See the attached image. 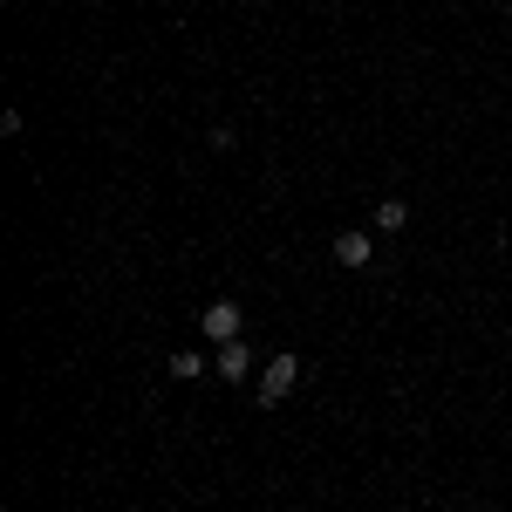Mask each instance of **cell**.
Masks as SVG:
<instances>
[{"instance_id":"1","label":"cell","mask_w":512,"mask_h":512,"mask_svg":"<svg viewBox=\"0 0 512 512\" xmlns=\"http://www.w3.org/2000/svg\"><path fill=\"white\" fill-rule=\"evenodd\" d=\"M301 355L294 349H280V355H267V369H260V403H280V396H294V383H301Z\"/></svg>"},{"instance_id":"2","label":"cell","mask_w":512,"mask_h":512,"mask_svg":"<svg viewBox=\"0 0 512 512\" xmlns=\"http://www.w3.org/2000/svg\"><path fill=\"white\" fill-rule=\"evenodd\" d=\"M205 335H212V342H239V328H246V308H239V301H205Z\"/></svg>"},{"instance_id":"3","label":"cell","mask_w":512,"mask_h":512,"mask_svg":"<svg viewBox=\"0 0 512 512\" xmlns=\"http://www.w3.org/2000/svg\"><path fill=\"white\" fill-rule=\"evenodd\" d=\"M212 376H219V383H246V376H253V349H246V342H219Z\"/></svg>"},{"instance_id":"4","label":"cell","mask_w":512,"mask_h":512,"mask_svg":"<svg viewBox=\"0 0 512 512\" xmlns=\"http://www.w3.org/2000/svg\"><path fill=\"white\" fill-rule=\"evenodd\" d=\"M369 260H376V246H369V233H362V226H349V233L335 239V267H349V274H362Z\"/></svg>"},{"instance_id":"5","label":"cell","mask_w":512,"mask_h":512,"mask_svg":"<svg viewBox=\"0 0 512 512\" xmlns=\"http://www.w3.org/2000/svg\"><path fill=\"white\" fill-rule=\"evenodd\" d=\"M164 369H171L178 383H198V376H205L212 362H205V355H198V349H178V355H171V362H164Z\"/></svg>"},{"instance_id":"6","label":"cell","mask_w":512,"mask_h":512,"mask_svg":"<svg viewBox=\"0 0 512 512\" xmlns=\"http://www.w3.org/2000/svg\"><path fill=\"white\" fill-rule=\"evenodd\" d=\"M403 226H410V205L403 198H383L376 205V233H403Z\"/></svg>"}]
</instances>
